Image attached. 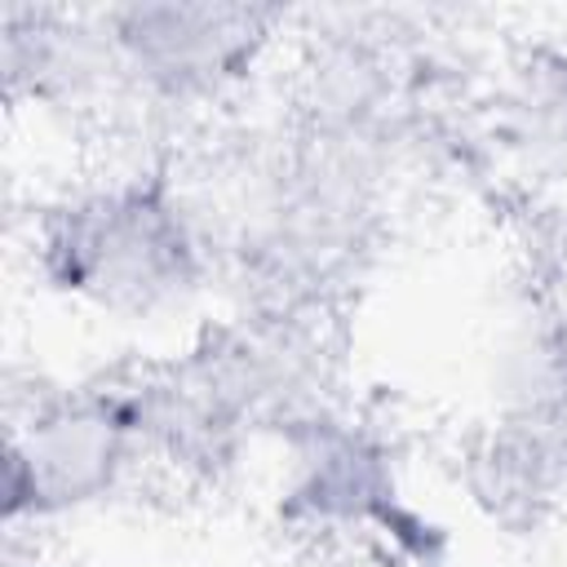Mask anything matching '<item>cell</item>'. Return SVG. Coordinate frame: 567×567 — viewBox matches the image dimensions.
<instances>
[{
	"label": "cell",
	"instance_id": "30bf717a",
	"mask_svg": "<svg viewBox=\"0 0 567 567\" xmlns=\"http://www.w3.org/2000/svg\"><path fill=\"white\" fill-rule=\"evenodd\" d=\"M9 567H40V563H35V554H31V563H18V554L9 549Z\"/></svg>",
	"mask_w": 567,
	"mask_h": 567
},
{
	"label": "cell",
	"instance_id": "7a4b0ae2",
	"mask_svg": "<svg viewBox=\"0 0 567 567\" xmlns=\"http://www.w3.org/2000/svg\"><path fill=\"white\" fill-rule=\"evenodd\" d=\"M18 239L44 301L137 341V354L221 310L208 230L168 151L128 146L62 177L31 199Z\"/></svg>",
	"mask_w": 567,
	"mask_h": 567
},
{
	"label": "cell",
	"instance_id": "5b68a950",
	"mask_svg": "<svg viewBox=\"0 0 567 567\" xmlns=\"http://www.w3.org/2000/svg\"><path fill=\"white\" fill-rule=\"evenodd\" d=\"M270 509L284 532L377 567H443L447 527L412 496L390 425L350 394L292 421L266 452Z\"/></svg>",
	"mask_w": 567,
	"mask_h": 567
},
{
	"label": "cell",
	"instance_id": "8992f818",
	"mask_svg": "<svg viewBox=\"0 0 567 567\" xmlns=\"http://www.w3.org/2000/svg\"><path fill=\"white\" fill-rule=\"evenodd\" d=\"M155 478L133 390V354L71 372L35 377L9 390L4 425V532H58L115 509Z\"/></svg>",
	"mask_w": 567,
	"mask_h": 567
},
{
	"label": "cell",
	"instance_id": "ba28073f",
	"mask_svg": "<svg viewBox=\"0 0 567 567\" xmlns=\"http://www.w3.org/2000/svg\"><path fill=\"white\" fill-rule=\"evenodd\" d=\"M487 142L523 177H567V44H536L505 66L492 93Z\"/></svg>",
	"mask_w": 567,
	"mask_h": 567
},
{
	"label": "cell",
	"instance_id": "3957f363",
	"mask_svg": "<svg viewBox=\"0 0 567 567\" xmlns=\"http://www.w3.org/2000/svg\"><path fill=\"white\" fill-rule=\"evenodd\" d=\"M155 478L226 487L261 470L301 416L346 399L337 319L221 306L164 350L133 354Z\"/></svg>",
	"mask_w": 567,
	"mask_h": 567
},
{
	"label": "cell",
	"instance_id": "9c48e42d",
	"mask_svg": "<svg viewBox=\"0 0 567 567\" xmlns=\"http://www.w3.org/2000/svg\"><path fill=\"white\" fill-rule=\"evenodd\" d=\"M554 270H558V288H563V297H567V213H563V221H558V230H554Z\"/></svg>",
	"mask_w": 567,
	"mask_h": 567
},
{
	"label": "cell",
	"instance_id": "6da1fadb",
	"mask_svg": "<svg viewBox=\"0 0 567 567\" xmlns=\"http://www.w3.org/2000/svg\"><path fill=\"white\" fill-rule=\"evenodd\" d=\"M252 106L168 146L208 230L221 306L337 319L390 248L408 164L288 97Z\"/></svg>",
	"mask_w": 567,
	"mask_h": 567
},
{
	"label": "cell",
	"instance_id": "277c9868",
	"mask_svg": "<svg viewBox=\"0 0 567 567\" xmlns=\"http://www.w3.org/2000/svg\"><path fill=\"white\" fill-rule=\"evenodd\" d=\"M102 44V124L142 151H168L261 102L288 62L297 13L213 0H128L93 9Z\"/></svg>",
	"mask_w": 567,
	"mask_h": 567
},
{
	"label": "cell",
	"instance_id": "52a82bcc",
	"mask_svg": "<svg viewBox=\"0 0 567 567\" xmlns=\"http://www.w3.org/2000/svg\"><path fill=\"white\" fill-rule=\"evenodd\" d=\"M470 501L505 527H540L567 505V297L514 337L487 416L461 452Z\"/></svg>",
	"mask_w": 567,
	"mask_h": 567
}]
</instances>
